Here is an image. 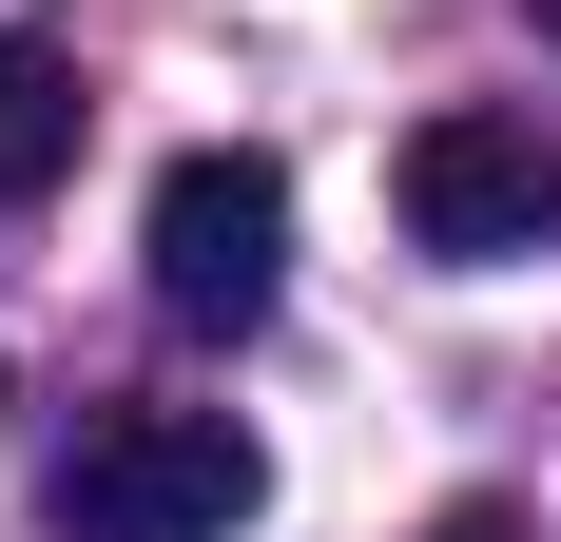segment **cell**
<instances>
[{
    "mask_svg": "<svg viewBox=\"0 0 561 542\" xmlns=\"http://www.w3.org/2000/svg\"><path fill=\"white\" fill-rule=\"evenodd\" d=\"M523 20H542V58H561V0H523Z\"/></svg>",
    "mask_w": 561,
    "mask_h": 542,
    "instance_id": "6",
    "label": "cell"
},
{
    "mask_svg": "<svg viewBox=\"0 0 561 542\" xmlns=\"http://www.w3.org/2000/svg\"><path fill=\"white\" fill-rule=\"evenodd\" d=\"M426 542H542V523H523V504H446Z\"/></svg>",
    "mask_w": 561,
    "mask_h": 542,
    "instance_id": "5",
    "label": "cell"
},
{
    "mask_svg": "<svg viewBox=\"0 0 561 542\" xmlns=\"http://www.w3.org/2000/svg\"><path fill=\"white\" fill-rule=\"evenodd\" d=\"M78 136H98V98H78V39H39V20H20V39H0V194L39 214L58 174H78Z\"/></svg>",
    "mask_w": 561,
    "mask_h": 542,
    "instance_id": "4",
    "label": "cell"
},
{
    "mask_svg": "<svg viewBox=\"0 0 561 542\" xmlns=\"http://www.w3.org/2000/svg\"><path fill=\"white\" fill-rule=\"evenodd\" d=\"M272 291H290V174L252 136H194L156 174V310L194 349H232V329H272Z\"/></svg>",
    "mask_w": 561,
    "mask_h": 542,
    "instance_id": "2",
    "label": "cell"
},
{
    "mask_svg": "<svg viewBox=\"0 0 561 542\" xmlns=\"http://www.w3.org/2000/svg\"><path fill=\"white\" fill-rule=\"evenodd\" d=\"M388 194H407V252H446V271H523V252H561V136L542 116H426L388 156Z\"/></svg>",
    "mask_w": 561,
    "mask_h": 542,
    "instance_id": "3",
    "label": "cell"
},
{
    "mask_svg": "<svg viewBox=\"0 0 561 542\" xmlns=\"http://www.w3.org/2000/svg\"><path fill=\"white\" fill-rule=\"evenodd\" d=\"M272 504L232 407H98L78 465H58V542H232Z\"/></svg>",
    "mask_w": 561,
    "mask_h": 542,
    "instance_id": "1",
    "label": "cell"
}]
</instances>
